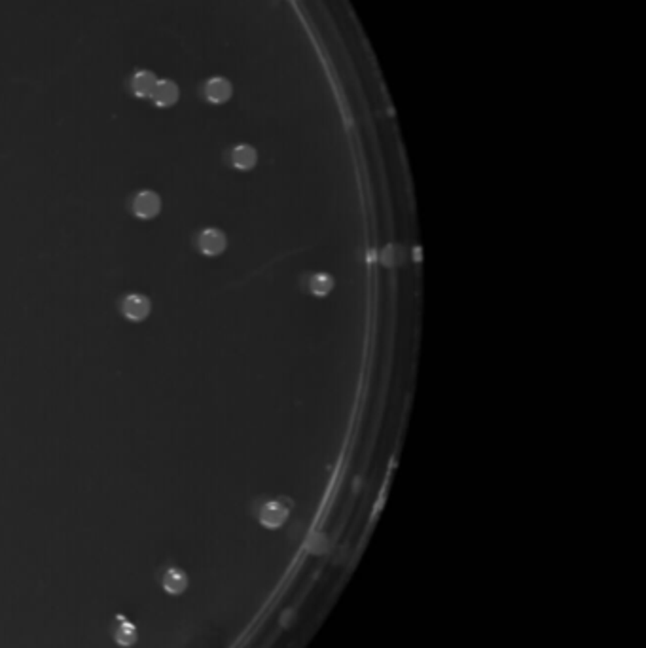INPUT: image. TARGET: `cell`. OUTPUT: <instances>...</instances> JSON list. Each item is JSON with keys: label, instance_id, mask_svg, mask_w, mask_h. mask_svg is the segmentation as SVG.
Instances as JSON below:
<instances>
[{"label": "cell", "instance_id": "6da1fadb", "mask_svg": "<svg viewBox=\"0 0 646 648\" xmlns=\"http://www.w3.org/2000/svg\"><path fill=\"white\" fill-rule=\"evenodd\" d=\"M181 97V87L176 82L169 78H157L154 91H152L150 101L156 104L157 109H171L178 103Z\"/></svg>", "mask_w": 646, "mask_h": 648}, {"label": "cell", "instance_id": "7a4b0ae2", "mask_svg": "<svg viewBox=\"0 0 646 648\" xmlns=\"http://www.w3.org/2000/svg\"><path fill=\"white\" fill-rule=\"evenodd\" d=\"M233 93V85L224 76H212L203 84V97L211 104L228 103Z\"/></svg>", "mask_w": 646, "mask_h": 648}, {"label": "cell", "instance_id": "3957f363", "mask_svg": "<svg viewBox=\"0 0 646 648\" xmlns=\"http://www.w3.org/2000/svg\"><path fill=\"white\" fill-rule=\"evenodd\" d=\"M159 211H162V200H159V195H157L156 192L145 190V192H139V194L135 195L133 212L139 219H156L157 214H159Z\"/></svg>", "mask_w": 646, "mask_h": 648}, {"label": "cell", "instance_id": "277c9868", "mask_svg": "<svg viewBox=\"0 0 646 648\" xmlns=\"http://www.w3.org/2000/svg\"><path fill=\"white\" fill-rule=\"evenodd\" d=\"M197 245H200V250L205 256H218L222 255L228 247V239H226V233L222 230L207 228L200 233Z\"/></svg>", "mask_w": 646, "mask_h": 648}, {"label": "cell", "instance_id": "5b68a950", "mask_svg": "<svg viewBox=\"0 0 646 648\" xmlns=\"http://www.w3.org/2000/svg\"><path fill=\"white\" fill-rule=\"evenodd\" d=\"M152 310V303L150 300L142 294H129V296L123 300L121 303V311H123V315L129 319V321L133 322H140L145 321L146 317L150 315Z\"/></svg>", "mask_w": 646, "mask_h": 648}, {"label": "cell", "instance_id": "8992f818", "mask_svg": "<svg viewBox=\"0 0 646 648\" xmlns=\"http://www.w3.org/2000/svg\"><path fill=\"white\" fill-rule=\"evenodd\" d=\"M156 82H157V76L154 71L140 68V71H137V73L131 76L129 87H131V93H133L137 99H150Z\"/></svg>", "mask_w": 646, "mask_h": 648}, {"label": "cell", "instance_id": "52a82bcc", "mask_svg": "<svg viewBox=\"0 0 646 648\" xmlns=\"http://www.w3.org/2000/svg\"><path fill=\"white\" fill-rule=\"evenodd\" d=\"M112 637L120 647H131L137 641V628L123 614H118L112 624Z\"/></svg>", "mask_w": 646, "mask_h": 648}, {"label": "cell", "instance_id": "ba28073f", "mask_svg": "<svg viewBox=\"0 0 646 648\" xmlns=\"http://www.w3.org/2000/svg\"><path fill=\"white\" fill-rule=\"evenodd\" d=\"M162 586L167 594L178 595L188 588V576L184 570H181L178 567H169L165 569L164 576H162Z\"/></svg>", "mask_w": 646, "mask_h": 648}, {"label": "cell", "instance_id": "9c48e42d", "mask_svg": "<svg viewBox=\"0 0 646 648\" xmlns=\"http://www.w3.org/2000/svg\"><path fill=\"white\" fill-rule=\"evenodd\" d=\"M231 165L239 171H250L258 164V154L250 145H239L231 150Z\"/></svg>", "mask_w": 646, "mask_h": 648}, {"label": "cell", "instance_id": "30bf717a", "mask_svg": "<svg viewBox=\"0 0 646 648\" xmlns=\"http://www.w3.org/2000/svg\"><path fill=\"white\" fill-rule=\"evenodd\" d=\"M260 520L267 527H279L284 520H286V510L281 503H267L262 508Z\"/></svg>", "mask_w": 646, "mask_h": 648}, {"label": "cell", "instance_id": "8fae6325", "mask_svg": "<svg viewBox=\"0 0 646 648\" xmlns=\"http://www.w3.org/2000/svg\"><path fill=\"white\" fill-rule=\"evenodd\" d=\"M334 288V277L328 273H315L309 279V292L315 296H327Z\"/></svg>", "mask_w": 646, "mask_h": 648}]
</instances>
